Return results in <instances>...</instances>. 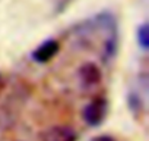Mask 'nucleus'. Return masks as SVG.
Instances as JSON below:
<instances>
[{
    "label": "nucleus",
    "instance_id": "obj_6",
    "mask_svg": "<svg viewBox=\"0 0 149 141\" xmlns=\"http://www.w3.org/2000/svg\"><path fill=\"white\" fill-rule=\"evenodd\" d=\"M91 141H116V138L111 137V135H105V134H102V135H97V137H94Z\"/></svg>",
    "mask_w": 149,
    "mask_h": 141
},
{
    "label": "nucleus",
    "instance_id": "obj_3",
    "mask_svg": "<svg viewBox=\"0 0 149 141\" xmlns=\"http://www.w3.org/2000/svg\"><path fill=\"white\" fill-rule=\"evenodd\" d=\"M79 80L82 81L84 85L86 87H94L98 85L102 80L101 69L97 63L94 62H86L79 68Z\"/></svg>",
    "mask_w": 149,
    "mask_h": 141
},
{
    "label": "nucleus",
    "instance_id": "obj_5",
    "mask_svg": "<svg viewBox=\"0 0 149 141\" xmlns=\"http://www.w3.org/2000/svg\"><path fill=\"white\" fill-rule=\"evenodd\" d=\"M136 40H137V44L142 50H148L149 49V28H148V24H142L137 31H136Z\"/></svg>",
    "mask_w": 149,
    "mask_h": 141
},
{
    "label": "nucleus",
    "instance_id": "obj_4",
    "mask_svg": "<svg viewBox=\"0 0 149 141\" xmlns=\"http://www.w3.org/2000/svg\"><path fill=\"white\" fill-rule=\"evenodd\" d=\"M60 50L58 41L56 40H47L42 44H40L34 51H32V59L38 63H45L48 60H51Z\"/></svg>",
    "mask_w": 149,
    "mask_h": 141
},
{
    "label": "nucleus",
    "instance_id": "obj_2",
    "mask_svg": "<svg viewBox=\"0 0 149 141\" xmlns=\"http://www.w3.org/2000/svg\"><path fill=\"white\" fill-rule=\"evenodd\" d=\"M105 100L102 99H95L91 103L86 104V107L84 109V121L89 125V126H98L105 116Z\"/></svg>",
    "mask_w": 149,
    "mask_h": 141
},
{
    "label": "nucleus",
    "instance_id": "obj_1",
    "mask_svg": "<svg viewBox=\"0 0 149 141\" xmlns=\"http://www.w3.org/2000/svg\"><path fill=\"white\" fill-rule=\"evenodd\" d=\"M78 135L70 126L66 125H56L50 126L41 132L40 141H76Z\"/></svg>",
    "mask_w": 149,
    "mask_h": 141
}]
</instances>
